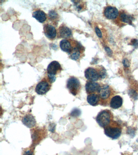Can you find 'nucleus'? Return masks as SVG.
Masks as SVG:
<instances>
[{
    "mask_svg": "<svg viewBox=\"0 0 138 155\" xmlns=\"http://www.w3.org/2000/svg\"><path fill=\"white\" fill-rule=\"evenodd\" d=\"M131 43L132 45L135 48H138V41L136 39H133L132 40Z\"/></svg>",
    "mask_w": 138,
    "mask_h": 155,
    "instance_id": "5701e85b",
    "label": "nucleus"
},
{
    "mask_svg": "<svg viewBox=\"0 0 138 155\" xmlns=\"http://www.w3.org/2000/svg\"><path fill=\"white\" fill-rule=\"evenodd\" d=\"M122 132L121 125L114 120L104 128L105 134L113 140L118 138L120 136Z\"/></svg>",
    "mask_w": 138,
    "mask_h": 155,
    "instance_id": "f03ea898",
    "label": "nucleus"
},
{
    "mask_svg": "<svg viewBox=\"0 0 138 155\" xmlns=\"http://www.w3.org/2000/svg\"><path fill=\"white\" fill-rule=\"evenodd\" d=\"M95 31L96 34H97V36H98V37H100V38H101L102 37V35L101 32L100 30L98 28V27H96Z\"/></svg>",
    "mask_w": 138,
    "mask_h": 155,
    "instance_id": "393cba45",
    "label": "nucleus"
},
{
    "mask_svg": "<svg viewBox=\"0 0 138 155\" xmlns=\"http://www.w3.org/2000/svg\"><path fill=\"white\" fill-rule=\"evenodd\" d=\"M23 155H35L34 149L32 148L26 149L23 153Z\"/></svg>",
    "mask_w": 138,
    "mask_h": 155,
    "instance_id": "412c9836",
    "label": "nucleus"
},
{
    "mask_svg": "<svg viewBox=\"0 0 138 155\" xmlns=\"http://www.w3.org/2000/svg\"><path fill=\"white\" fill-rule=\"evenodd\" d=\"M67 88L71 94L76 96L80 92L81 85L80 81L75 77H71L67 82Z\"/></svg>",
    "mask_w": 138,
    "mask_h": 155,
    "instance_id": "20e7f679",
    "label": "nucleus"
},
{
    "mask_svg": "<svg viewBox=\"0 0 138 155\" xmlns=\"http://www.w3.org/2000/svg\"><path fill=\"white\" fill-rule=\"evenodd\" d=\"M51 83L48 80L43 79L39 82L36 86L35 91L36 93L40 95H43L46 94L51 87Z\"/></svg>",
    "mask_w": 138,
    "mask_h": 155,
    "instance_id": "423d86ee",
    "label": "nucleus"
},
{
    "mask_svg": "<svg viewBox=\"0 0 138 155\" xmlns=\"http://www.w3.org/2000/svg\"><path fill=\"white\" fill-rule=\"evenodd\" d=\"M85 76L89 81L95 82L100 79L98 71L94 68H87L85 71Z\"/></svg>",
    "mask_w": 138,
    "mask_h": 155,
    "instance_id": "0eeeda50",
    "label": "nucleus"
},
{
    "mask_svg": "<svg viewBox=\"0 0 138 155\" xmlns=\"http://www.w3.org/2000/svg\"><path fill=\"white\" fill-rule=\"evenodd\" d=\"M33 17L41 23L45 22L47 19L46 14L43 11L40 10H37L34 12Z\"/></svg>",
    "mask_w": 138,
    "mask_h": 155,
    "instance_id": "f3484780",
    "label": "nucleus"
},
{
    "mask_svg": "<svg viewBox=\"0 0 138 155\" xmlns=\"http://www.w3.org/2000/svg\"><path fill=\"white\" fill-rule=\"evenodd\" d=\"M60 48L62 51L69 54L73 49V40L71 41L67 39H63L60 41Z\"/></svg>",
    "mask_w": 138,
    "mask_h": 155,
    "instance_id": "4468645a",
    "label": "nucleus"
},
{
    "mask_svg": "<svg viewBox=\"0 0 138 155\" xmlns=\"http://www.w3.org/2000/svg\"><path fill=\"white\" fill-rule=\"evenodd\" d=\"M43 32L48 39L54 40L56 36V30L55 27L49 24H45L43 26Z\"/></svg>",
    "mask_w": 138,
    "mask_h": 155,
    "instance_id": "9d476101",
    "label": "nucleus"
},
{
    "mask_svg": "<svg viewBox=\"0 0 138 155\" xmlns=\"http://www.w3.org/2000/svg\"><path fill=\"white\" fill-rule=\"evenodd\" d=\"M104 15L108 19L114 20L117 18L119 12L117 8L112 6L107 7L104 11Z\"/></svg>",
    "mask_w": 138,
    "mask_h": 155,
    "instance_id": "9b49d317",
    "label": "nucleus"
},
{
    "mask_svg": "<svg viewBox=\"0 0 138 155\" xmlns=\"http://www.w3.org/2000/svg\"><path fill=\"white\" fill-rule=\"evenodd\" d=\"M113 120V115L110 110H105L100 111L96 118V121L101 127L105 128Z\"/></svg>",
    "mask_w": 138,
    "mask_h": 155,
    "instance_id": "7ed1b4c3",
    "label": "nucleus"
},
{
    "mask_svg": "<svg viewBox=\"0 0 138 155\" xmlns=\"http://www.w3.org/2000/svg\"><path fill=\"white\" fill-rule=\"evenodd\" d=\"M81 114L80 110L77 109H75L73 110L71 112V116L73 117H77L79 116Z\"/></svg>",
    "mask_w": 138,
    "mask_h": 155,
    "instance_id": "4be33fe9",
    "label": "nucleus"
},
{
    "mask_svg": "<svg viewBox=\"0 0 138 155\" xmlns=\"http://www.w3.org/2000/svg\"><path fill=\"white\" fill-rule=\"evenodd\" d=\"M98 73H99L100 79H103L106 77L107 76V73L105 69L103 68H101L99 70H98Z\"/></svg>",
    "mask_w": 138,
    "mask_h": 155,
    "instance_id": "aec40b11",
    "label": "nucleus"
},
{
    "mask_svg": "<svg viewBox=\"0 0 138 155\" xmlns=\"http://www.w3.org/2000/svg\"><path fill=\"white\" fill-rule=\"evenodd\" d=\"M120 18L122 22L125 23L131 24L133 18L131 16L128 15L125 13H121L120 15Z\"/></svg>",
    "mask_w": 138,
    "mask_h": 155,
    "instance_id": "a211bd4d",
    "label": "nucleus"
},
{
    "mask_svg": "<svg viewBox=\"0 0 138 155\" xmlns=\"http://www.w3.org/2000/svg\"><path fill=\"white\" fill-rule=\"evenodd\" d=\"M72 31L65 25H61L58 30V36L64 39H68L72 37Z\"/></svg>",
    "mask_w": 138,
    "mask_h": 155,
    "instance_id": "f8f14e48",
    "label": "nucleus"
},
{
    "mask_svg": "<svg viewBox=\"0 0 138 155\" xmlns=\"http://www.w3.org/2000/svg\"><path fill=\"white\" fill-rule=\"evenodd\" d=\"M101 86L98 83L88 81L86 85V90L88 94H98Z\"/></svg>",
    "mask_w": 138,
    "mask_h": 155,
    "instance_id": "1a4fd4ad",
    "label": "nucleus"
},
{
    "mask_svg": "<svg viewBox=\"0 0 138 155\" xmlns=\"http://www.w3.org/2000/svg\"><path fill=\"white\" fill-rule=\"evenodd\" d=\"M61 70L62 67L60 63L57 61H53L48 66L47 75L55 76L56 74L61 72Z\"/></svg>",
    "mask_w": 138,
    "mask_h": 155,
    "instance_id": "6e6552de",
    "label": "nucleus"
},
{
    "mask_svg": "<svg viewBox=\"0 0 138 155\" xmlns=\"http://www.w3.org/2000/svg\"><path fill=\"white\" fill-rule=\"evenodd\" d=\"M87 100L88 104L93 106H97L100 104V99L98 94H89Z\"/></svg>",
    "mask_w": 138,
    "mask_h": 155,
    "instance_id": "dca6fc26",
    "label": "nucleus"
},
{
    "mask_svg": "<svg viewBox=\"0 0 138 155\" xmlns=\"http://www.w3.org/2000/svg\"><path fill=\"white\" fill-rule=\"evenodd\" d=\"M48 16L50 19L52 21L56 20L58 18V14L56 13L54 11L52 10L50 11L48 14Z\"/></svg>",
    "mask_w": 138,
    "mask_h": 155,
    "instance_id": "6ab92c4d",
    "label": "nucleus"
},
{
    "mask_svg": "<svg viewBox=\"0 0 138 155\" xmlns=\"http://www.w3.org/2000/svg\"><path fill=\"white\" fill-rule=\"evenodd\" d=\"M84 49L80 43L73 40V49L69 54L70 58L74 60H78L80 58L81 54L83 52Z\"/></svg>",
    "mask_w": 138,
    "mask_h": 155,
    "instance_id": "39448f33",
    "label": "nucleus"
},
{
    "mask_svg": "<svg viewBox=\"0 0 138 155\" xmlns=\"http://www.w3.org/2000/svg\"><path fill=\"white\" fill-rule=\"evenodd\" d=\"M98 94L100 99V104L107 106L110 104L111 99L114 97L115 91L108 85H103L101 86Z\"/></svg>",
    "mask_w": 138,
    "mask_h": 155,
    "instance_id": "f257e3e1",
    "label": "nucleus"
},
{
    "mask_svg": "<svg viewBox=\"0 0 138 155\" xmlns=\"http://www.w3.org/2000/svg\"><path fill=\"white\" fill-rule=\"evenodd\" d=\"M22 122L24 125L29 128L34 127L36 124L35 119L31 114H27L24 116L22 119Z\"/></svg>",
    "mask_w": 138,
    "mask_h": 155,
    "instance_id": "ddd939ff",
    "label": "nucleus"
},
{
    "mask_svg": "<svg viewBox=\"0 0 138 155\" xmlns=\"http://www.w3.org/2000/svg\"><path fill=\"white\" fill-rule=\"evenodd\" d=\"M123 99L122 97L119 95H116L111 99L110 101V107L113 109H118L122 106Z\"/></svg>",
    "mask_w": 138,
    "mask_h": 155,
    "instance_id": "2eb2a0df",
    "label": "nucleus"
},
{
    "mask_svg": "<svg viewBox=\"0 0 138 155\" xmlns=\"http://www.w3.org/2000/svg\"><path fill=\"white\" fill-rule=\"evenodd\" d=\"M123 64H124V66L125 67H129L130 64V62L128 59H124V61H123Z\"/></svg>",
    "mask_w": 138,
    "mask_h": 155,
    "instance_id": "b1692460",
    "label": "nucleus"
},
{
    "mask_svg": "<svg viewBox=\"0 0 138 155\" xmlns=\"http://www.w3.org/2000/svg\"><path fill=\"white\" fill-rule=\"evenodd\" d=\"M105 50L106 52L108 54V56H111L112 55V51L109 48L106 47L105 48Z\"/></svg>",
    "mask_w": 138,
    "mask_h": 155,
    "instance_id": "a878e982",
    "label": "nucleus"
}]
</instances>
